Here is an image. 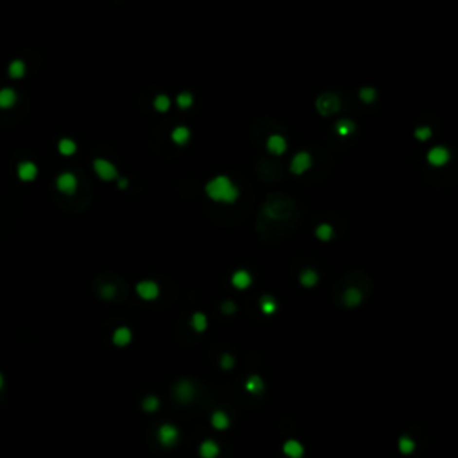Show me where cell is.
<instances>
[{"label": "cell", "instance_id": "6da1fadb", "mask_svg": "<svg viewBox=\"0 0 458 458\" xmlns=\"http://www.w3.org/2000/svg\"><path fill=\"white\" fill-rule=\"evenodd\" d=\"M204 192L213 202H222V204H233L240 197V188L227 176H215L213 179H210L206 183Z\"/></svg>", "mask_w": 458, "mask_h": 458}, {"label": "cell", "instance_id": "7a4b0ae2", "mask_svg": "<svg viewBox=\"0 0 458 458\" xmlns=\"http://www.w3.org/2000/svg\"><path fill=\"white\" fill-rule=\"evenodd\" d=\"M315 108L319 111V115L322 116H331L335 113H338L340 110V99H338L337 93H331V92H326V93L319 95L317 100H315Z\"/></svg>", "mask_w": 458, "mask_h": 458}, {"label": "cell", "instance_id": "3957f363", "mask_svg": "<svg viewBox=\"0 0 458 458\" xmlns=\"http://www.w3.org/2000/svg\"><path fill=\"white\" fill-rule=\"evenodd\" d=\"M156 437H158V442H160L163 447H174L177 442H179V439H181V431H179V428H177L176 424H172V422H163V424L158 428Z\"/></svg>", "mask_w": 458, "mask_h": 458}, {"label": "cell", "instance_id": "277c9868", "mask_svg": "<svg viewBox=\"0 0 458 458\" xmlns=\"http://www.w3.org/2000/svg\"><path fill=\"white\" fill-rule=\"evenodd\" d=\"M174 396L181 404H190L195 398V385L188 378H183L174 385Z\"/></svg>", "mask_w": 458, "mask_h": 458}, {"label": "cell", "instance_id": "5b68a950", "mask_svg": "<svg viewBox=\"0 0 458 458\" xmlns=\"http://www.w3.org/2000/svg\"><path fill=\"white\" fill-rule=\"evenodd\" d=\"M313 165V158L308 150H299L297 154H293L292 161H290V172L295 176H303L311 168Z\"/></svg>", "mask_w": 458, "mask_h": 458}, {"label": "cell", "instance_id": "8992f818", "mask_svg": "<svg viewBox=\"0 0 458 458\" xmlns=\"http://www.w3.org/2000/svg\"><path fill=\"white\" fill-rule=\"evenodd\" d=\"M426 161L431 166H446L451 161V150L444 147V145H435L433 149L428 150L426 154Z\"/></svg>", "mask_w": 458, "mask_h": 458}, {"label": "cell", "instance_id": "52a82bcc", "mask_svg": "<svg viewBox=\"0 0 458 458\" xmlns=\"http://www.w3.org/2000/svg\"><path fill=\"white\" fill-rule=\"evenodd\" d=\"M136 293H138V297L144 299V301H154V299H158V295H160V287H158V283L152 281V279H144V281H140L138 285H136Z\"/></svg>", "mask_w": 458, "mask_h": 458}, {"label": "cell", "instance_id": "ba28073f", "mask_svg": "<svg viewBox=\"0 0 458 458\" xmlns=\"http://www.w3.org/2000/svg\"><path fill=\"white\" fill-rule=\"evenodd\" d=\"M55 186L61 193L65 195H72L77 190V177L73 176L72 172H63L61 176H57V181H55Z\"/></svg>", "mask_w": 458, "mask_h": 458}, {"label": "cell", "instance_id": "9c48e42d", "mask_svg": "<svg viewBox=\"0 0 458 458\" xmlns=\"http://www.w3.org/2000/svg\"><path fill=\"white\" fill-rule=\"evenodd\" d=\"M93 170H95V174H97L100 179H104V181H113V179H116L115 165L108 160H95Z\"/></svg>", "mask_w": 458, "mask_h": 458}, {"label": "cell", "instance_id": "30bf717a", "mask_svg": "<svg viewBox=\"0 0 458 458\" xmlns=\"http://www.w3.org/2000/svg\"><path fill=\"white\" fill-rule=\"evenodd\" d=\"M283 455L287 458H303L306 449H304L303 442L297 440V439H287L283 442Z\"/></svg>", "mask_w": 458, "mask_h": 458}, {"label": "cell", "instance_id": "8fae6325", "mask_svg": "<svg viewBox=\"0 0 458 458\" xmlns=\"http://www.w3.org/2000/svg\"><path fill=\"white\" fill-rule=\"evenodd\" d=\"M231 285L237 290H247L253 285V274L245 269H238L231 274Z\"/></svg>", "mask_w": 458, "mask_h": 458}, {"label": "cell", "instance_id": "7c38bea8", "mask_svg": "<svg viewBox=\"0 0 458 458\" xmlns=\"http://www.w3.org/2000/svg\"><path fill=\"white\" fill-rule=\"evenodd\" d=\"M287 149H288V144H287V140H285V136H281V134H271V136L267 138V150H269L271 154L281 156L287 152Z\"/></svg>", "mask_w": 458, "mask_h": 458}, {"label": "cell", "instance_id": "4fadbf2b", "mask_svg": "<svg viewBox=\"0 0 458 458\" xmlns=\"http://www.w3.org/2000/svg\"><path fill=\"white\" fill-rule=\"evenodd\" d=\"M362 301H364V293H362V290L356 287H349L344 290L342 293V303L346 308H356V306H360L362 304Z\"/></svg>", "mask_w": 458, "mask_h": 458}, {"label": "cell", "instance_id": "5bb4252c", "mask_svg": "<svg viewBox=\"0 0 458 458\" xmlns=\"http://www.w3.org/2000/svg\"><path fill=\"white\" fill-rule=\"evenodd\" d=\"M111 340H113V344H115L116 348H126V346H129L131 340H133V331H131L127 326H120V328H116L115 331H113Z\"/></svg>", "mask_w": 458, "mask_h": 458}, {"label": "cell", "instance_id": "9a60e30c", "mask_svg": "<svg viewBox=\"0 0 458 458\" xmlns=\"http://www.w3.org/2000/svg\"><path fill=\"white\" fill-rule=\"evenodd\" d=\"M220 455V446L213 439H206L201 442L199 446V457L201 458H219Z\"/></svg>", "mask_w": 458, "mask_h": 458}, {"label": "cell", "instance_id": "2e32d148", "mask_svg": "<svg viewBox=\"0 0 458 458\" xmlns=\"http://www.w3.org/2000/svg\"><path fill=\"white\" fill-rule=\"evenodd\" d=\"M210 422L217 431H226L231 426V419H229L227 412H224V410H215L210 417Z\"/></svg>", "mask_w": 458, "mask_h": 458}, {"label": "cell", "instance_id": "e0dca14e", "mask_svg": "<svg viewBox=\"0 0 458 458\" xmlns=\"http://www.w3.org/2000/svg\"><path fill=\"white\" fill-rule=\"evenodd\" d=\"M243 386H245V390H247L249 394H253V396H259V394L265 392V381H263V378L259 374L249 376Z\"/></svg>", "mask_w": 458, "mask_h": 458}, {"label": "cell", "instance_id": "ac0fdd59", "mask_svg": "<svg viewBox=\"0 0 458 458\" xmlns=\"http://www.w3.org/2000/svg\"><path fill=\"white\" fill-rule=\"evenodd\" d=\"M17 174L22 181H34L36 176H38V166L34 165L33 161H22V163L18 165Z\"/></svg>", "mask_w": 458, "mask_h": 458}, {"label": "cell", "instance_id": "d6986e66", "mask_svg": "<svg viewBox=\"0 0 458 458\" xmlns=\"http://www.w3.org/2000/svg\"><path fill=\"white\" fill-rule=\"evenodd\" d=\"M277 308H279V304H277V301H276L274 295L265 293V295H261V297H259V310H261V313L263 315L272 317V315L277 311Z\"/></svg>", "mask_w": 458, "mask_h": 458}, {"label": "cell", "instance_id": "ffe728a7", "mask_svg": "<svg viewBox=\"0 0 458 458\" xmlns=\"http://www.w3.org/2000/svg\"><path fill=\"white\" fill-rule=\"evenodd\" d=\"M18 95L15 90L11 88H2L0 90V110H11L13 106L17 104Z\"/></svg>", "mask_w": 458, "mask_h": 458}, {"label": "cell", "instance_id": "44dd1931", "mask_svg": "<svg viewBox=\"0 0 458 458\" xmlns=\"http://www.w3.org/2000/svg\"><path fill=\"white\" fill-rule=\"evenodd\" d=\"M299 283L304 288H313L319 283V274H317V271L310 269V267L308 269H303L301 274H299Z\"/></svg>", "mask_w": 458, "mask_h": 458}, {"label": "cell", "instance_id": "7402d4cb", "mask_svg": "<svg viewBox=\"0 0 458 458\" xmlns=\"http://www.w3.org/2000/svg\"><path fill=\"white\" fill-rule=\"evenodd\" d=\"M356 131V126H354L353 120H348V118H342L335 124V133L340 136V138H348Z\"/></svg>", "mask_w": 458, "mask_h": 458}, {"label": "cell", "instance_id": "603a6c76", "mask_svg": "<svg viewBox=\"0 0 458 458\" xmlns=\"http://www.w3.org/2000/svg\"><path fill=\"white\" fill-rule=\"evenodd\" d=\"M190 326L195 333H204L208 330V317L202 311H195L190 319Z\"/></svg>", "mask_w": 458, "mask_h": 458}, {"label": "cell", "instance_id": "cb8c5ba5", "mask_svg": "<svg viewBox=\"0 0 458 458\" xmlns=\"http://www.w3.org/2000/svg\"><path fill=\"white\" fill-rule=\"evenodd\" d=\"M415 447H417V444H415V440L410 435H401L398 439V449L404 457L412 455V453L415 451Z\"/></svg>", "mask_w": 458, "mask_h": 458}, {"label": "cell", "instance_id": "d4e9b609", "mask_svg": "<svg viewBox=\"0 0 458 458\" xmlns=\"http://www.w3.org/2000/svg\"><path fill=\"white\" fill-rule=\"evenodd\" d=\"M172 142L176 145H186L188 142H190V136H192V133H190V129L184 126H179L176 127L174 131H172Z\"/></svg>", "mask_w": 458, "mask_h": 458}, {"label": "cell", "instance_id": "484cf974", "mask_svg": "<svg viewBox=\"0 0 458 458\" xmlns=\"http://www.w3.org/2000/svg\"><path fill=\"white\" fill-rule=\"evenodd\" d=\"M333 235H335V229H333V226L328 224V222H322V224H319V226L315 227V237L319 238L320 242H330L333 238Z\"/></svg>", "mask_w": 458, "mask_h": 458}, {"label": "cell", "instance_id": "4316f807", "mask_svg": "<svg viewBox=\"0 0 458 458\" xmlns=\"http://www.w3.org/2000/svg\"><path fill=\"white\" fill-rule=\"evenodd\" d=\"M57 150H59L63 156H72V154H75L77 145H75V142H73V140L63 138V140H59V144H57Z\"/></svg>", "mask_w": 458, "mask_h": 458}, {"label": "cell", "instance_id": "83f0119b", "mask_svg": "<svg viewBox=\"0 0 458 458\" xmlns=\"http://www.w3.org/2000/svg\"><path fill=\"white\" fill-rule=\"evenodd\" d=\"M9 75H11L13 79H22L23 75H25V63H23L22 59H15L9 65Z\"/></svg>", "mask_w": 458, "mask_h": 458}, {"label": "cell", "instance_id": "f1b7e54d", "mask_svg": "<svg viewBox=\"0 0 458 458\" xmlns=\"http://www.w3.org/2000/svg\"><path fill=\"white\" fill-rule=\"evenodd\" d=\"M176 102L179 110H190L193 106V95L190 92H181V93L177 95Z\"/></svg>", "mask_w": 458, "mask_h": 458}, {"label": "cell", "instance_id": "f546056e", "mask_svg": "<svg viewBox=\"0 0 458 458\" xmlns=\"http://www.w3.org/2000/svg\"><path fill=\"white\" fill-rule=\"evenodd\" d=\"M358 97H360V100H362V102H365V104H372V102L378 99V93H376L374 88L365 86V88H360Z\"/></svg>", "mask_w": 458, "mask_h": 458}, {"label": "cell", "instance_id": "4dcf8cb0", "mask_svg": "<svg viewBox=\"0 0 458 458\" xmlns=\"http://www.w3.org/2000/svg\"><path fill=\"white\" fill-rule=\"evenodd\" d=\"M154 110L160 111V113H165V111L170 110V99H168V95H158L154 99Z\"/></svg>", "mask_w": 458, "mask_h": 458}, {"label": "cell", "instance_id": "1f68e13d", "mask_svg": "<svg viewBox=\"0 0 458 458\" xmlns=\"http://www.w3.org/2000/svg\"><path fill=\"white\" fill-rule=\"evenodd\" d=\"M142 408H144L145 412H156V410L160 408V398H158V396H147V398H144Z\"/></svg>", "mask_w": 458, "mask_h": 458}, {"label": "cell", "instance_id": "d6a6232c", "mask_svg": "<svg viewBox=\"0 0 458 458\" xmlns=\"http://www.w3.org/2000/svg\"><path fill=\"white\" fill-rule=\"evenodd\" d=\"M219 365H220L224 370H231L235 369V365H237V360H235V356L229 353H222L220 358H219Z\"/></svg>", "mask_w": 458, "mask_h": 458}, {"label": "cell", "instance_id": "836d02e7", "mask_svg": "<svg viewBox=\"0 0 458 458\" xmlns=\"http://www.w3.org/2000/svg\"><path fill=\"white\" fill-rule=\"evenodd\" d=\"M414 136L419 140V142H428V140L433 136V133H431V129L428 126H422V127H417V129H415Z\"/></svg>", "mask_w": 458, "mask_h": 458}, {"label": "cell", "instance_id": "e575fe53", "mask_svg": "<svg viewBox=\"0 0 458 458\" xmlns=\"http://www.w3.org/2000/svg\"><path fill=\"white\" fill-rule=\"evenodd\" d=\"M220 310H222V313H224V315H233V313H237L238 306H237V303H235V301L227 299V301H224V303L220 304Z\"/></svg>", "mask_w": 458, "mask_h": 458}, {"label": "cell", "instance_id": "d590c367", "mask_svg": "<svg viewBox=\"0 0 458 458\" xmlns=\"http://www.w3.org/2000/svg\"><path fill=\"white\" fill-rule=\"evenodd\" d=\"M115 293H116V288L113 287V285H104V287L100 288V295L104 299H111Z\"/></svg>", "mask_w": 458, "mask_h": 458}, {"label": "cell", "instance_id": "8d00e7d4", "mask_svg": "<svg viewBox=\"0 0 458 458\" xmlns=\"http://www.w3.org/2000/svg\"><path fill=\"white\" fill-rule=\"evenodd\" d=\"M4 383H6V381H4V376H2V372H0V390L4 388Z\"/></svg>", "mask_w": 458, "mask_h": 458}, {"label": "cell", "instance_id": "74e56055", "mask_svg": "<svg viewBox=\"0 0 458 458\" xmlns=\"http://www.w3.org/2000/svg\"><path fill=\"white\" fill-rule=\"evenodd\" d=\"M126 186H127V181H126V179H122V181H120V188H126Z\"/></svg>", "mask_w": 458, "mask_h": 458}]
</instances>
